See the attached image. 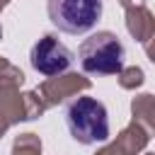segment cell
I'll list each match as a JSON object with an SVG mask.
<instances>
[{
  "label": "cell",
  "instance_id": "cell-1",
  "mask_svg": "<svg viewBox=\"0 0 155 155\" xmlns=\"http://www.w3.org/2000/svg\"><path fill=\"white\" fill-rule=\"evenodd\" d=\"M65 126L70 136L82 145L104 143L109 138L107 107L94 97H78L65 107Z\"/></svg>",
  "mask_w": 155,
  "mask_h": 155
},
{
  "label": "cell",
  "instance_id": "cell-2",
  "mask_svg": "<svg viewBox=\"0 0 155 155\" xmlns=\"http://www.w3.org/2000/svg\"><path fill=\"white\" fill-rule=\"evenodd\" d=\"M124 44L114 31H97L78 46V63L92 75H114L124 70Z\"/></svg>",
  "mask_w": 155,
  "mask_h": 155
},
{
  "label": "cell",
  "instance_id": "cell-3",
  "mask_svg": "<svg viewBox=\"0 0 155 155\" xmlns=\"http://www.w3.org/2000/svg\"><path fill=\"white\" fill-rule=\"evenodd\" d=\"M51 24L65 34H85L102 17V0H46Z\"/></svg>",
  "mask_w": 155,
  "mask_h": 155
},
{
  "label": "cell",
  "instance_id": "cell-4",
  "mask_svg": "<svg viewBox=\"0 0 155 155\" xmlns=\"http://www.w3.org/2000/svg\"><path fill=\"white\" fill-rule=\"evenodd\" d=\"M73 61H75L73 51H70L63 41H58L56 36H51V34L41 36V39L31 46V51H29V63H31V68H34L36 73H41V75H48V78L65 73V70L73 65Z\"/></svg>",
  "mask_w": 155,
  "mask_h": 155
}]
</instances>
